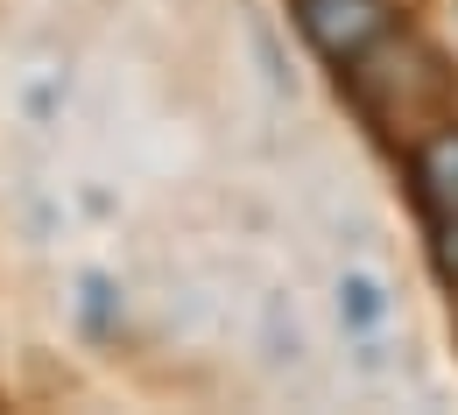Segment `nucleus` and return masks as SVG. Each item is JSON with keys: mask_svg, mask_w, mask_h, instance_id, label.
Masks as SVG:
<instances>
[{"mask_svg": "<svg viewBox=\"0 0 458 415\" xmlns=\"http://www.w3.org/2000/svg\"><path fill=\"white\" fill-rule=\"evenodd\" d=\"M437 275L458 289V219H437Z\"/></svg>", "mask_w": 458, "mask_h": 415, "instance_id": "4", "label": "nucleus"}, {"mask_svg": "<svg viewBox=\"0 0 458 415\" xmlns=\"http://www.w3.org/2000/svg\"><path fill=\"white\" fill-rule=\"evenodd\" d=\"M345 78H352V99L374 120H388V127L430 113L445 99V63L430 57L423 43H409V36H381L367 57L345 63Z\"/></svg>", "mask_w": 458, "mask_h": 415, "instance_id": "1", "label": "nucleus"}, {"mask_svg": "<svg viewBox=\"0 0 458 415\" xmlns=\"http://www.w3.org/2000/svg\"><path fill=\"white\" fill-rule=\"evenodd\" d=\"M409 177H416V197L430 219H458V120L430 127L409 155Z\"/></svg>", "mask_w": 458, "mask_h": 415, "instance_id": "3", "label": "nucleus"}, {"mask_svg": "<svg viewBox=\"0 0 458 415\" xmlns=\"http://www.w3.org/2000/svg\"><path fill=\"white\" fill-rule=\"evenodd\" d=\"M395 0H296V29H303V43L318 50L325 63H352L367 57L381 36H395Z\"/></svg>", "mask_w": 458, "mask_h": 415, "instance_id": "2", "label": "nucleus"}]
</instances>
